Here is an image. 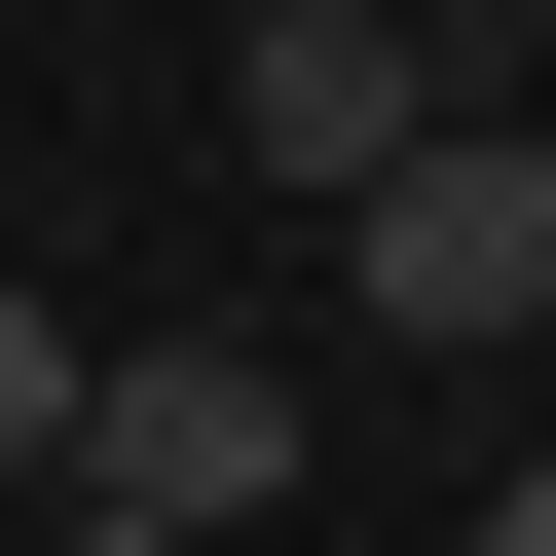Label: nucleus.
Here are the masks:
<instances>
[{
    "instance_id": "obj_2",
    "label": "nucleus",
    "mask_w": 556,
    "mask_h": 556,
    "mask_svg": "<svg viewBox=\"0 0 556 556\" xmlns=\"http://www.w3.org/2000/svg\"><path fill=\"white\" fill-rule=\"evenodd\" d=\"M75 519H298V334H75Z\"/></svg>"
},
{
    "instance_id": "obj_4",
    "label": "nucleus",
    "mask_w": 556,
    "mask_h": 556,
    "mask_svg": "<svg viewBox=\"0 0 556 556\" xmlns=\"http://www.w3.org/2000/svg\"><path fill=\"white\" fill-rule=\"evenodd\" d=\"M0 482H75V298H0Z\"/></svg>"
},
{
    "instance_id": "obj_7",
    "label": "nucleus",
    "mask_w": 556,
    "mask_h": 556,
    "mask_svg": "<svg viewBox=\"0 0 556 556\" xmlns=\"http://www.w3.org/2000/svg\"><path fill=\"white\" fill-rule=\"evenodd\" d=\"M519 38H556V0H519Z\"/></svg>"
},
{
    "instance_id": "obj_1",
    "label": "nucleus",
    "mask_w": 556,
    "mask_h": 556,
    "mask_svg": "<svg viewBox=\"0 0 556 556\" xmlns=\"http://www.w3.org/2000/svg\"><path fill=\"white\" fill-rule=\"evenodd\" d=\"M334 298H371V334H445V371H482V334H556V112H408V149L334 186Z\"/></svg>"
},
{
    "instance_id": "obj_5",
    "label": "nucleus",
    "mask_w": 556,
    "mask_h": 556,
    "mask_svg": "<svg viewBox=\"0 0 556 556\" xmlns=\"http://www.w3.org/2000/svg\"><path fill=\"white\" fill-rule=\"evenodd\" d=\"M38 556H186V519H75V482H38Z\"/></svg>"
},
{
    "instance_id": "obj_6",
    "label": "nucleus",
    "mask_w": 556,
    "mask_h": 556,
    "mask_svg": "<svg viewBox=\"0 0 556 556\" xmlns=\"http://www.w3.org/2000/svg\"><path fill=\"white\" fill-rule=\"evenodd\" d=\"M482 556H556V482H482Z\"/></svg>"
},
{
    "instance_id": "obj_3",
    "label": "nucleus",
    "mask_w": 556,
    "mask_h": 556,
    "mask_svg": "<svg viewBox=\"0 0 556 556\" xmlns=\"http://www.w3.org/2000/svg\"><path fill=\"white\" fill-rule=\"evenodd\" d=\"M408 112H445V75H408V0H260V38H223V149L298 186V223H334V186L408 149Z\"/></svg>"
}]
</instances>
